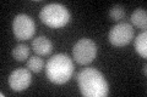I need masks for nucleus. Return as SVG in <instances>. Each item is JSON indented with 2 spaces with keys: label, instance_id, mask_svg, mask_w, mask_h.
I'll return each instance as SVG.
<instances>
[{
  "label": "nucleus",
  "instance_id": "nucleus-1",
  "mask_svg": "<svg viewBox=\"0 0 147 97\" xmlns=\"http://www.w3.org/2000/svg\"><path fill=\"white\" fill-rule=\"evenodd\" d=\"M77 84L82 96L105 97L109 94V85L104 75L96 68H85L77 75Z\"/></svg>",
  "mask_w": 147,
  "mask_h": 97
},
{
  "label": "nucleus",
  "instance_id": "nucleus-2",
  "mask_svg": "<svg viewBox=\"0 0 147 97\" xmlns=\"http://www.w3.org/2000/svg\"><path fill=\"white\" fill-rule=\"evenodd\" d=\"M74 74V62L65 53H57L45 64V75L57 85L65 84Z\"/></svg>",
  "mask_w": 147,
  "mask_h": 97
},
{
  "label": "nucleus",
  "instance_id": "nucleus-3",
  "mask_svg": "<svg viewBox=\"0 0 147 97\" xmlns=\"http://www.w3.org/2000/svg\"><path fill=\"white\" fill-rule=\"evenodd\" d=\"M39 18L50 28H61L70 22V11L63 4H48L39 12Z\"/></svg>",
  "mask_w": 147,
  "mask_h": 97
},
{
  "label": "nucleus",
  "instance_id": "nucleus-4",
  "mask_svg": "<svg viewBox=\"0 0 147 97\" xmlns=\"http://www.w3.org/2000/svg\"><path fill=\"white\" fill-rule=\"evenodd\" d=\"M72 56L74 59L81 66L88 64L93 62V59L97 56V45L93 40L88 38H82L74 45Z\"/></svg>",
  "mask_w": 147,
  "mask_h": 97
},
{
  "label": "nucleus",
  "instance_id": "nucleus-5",
  "mask_svg": "<svg viewBox=\"0 0 147 97\" xmlns=\"http://www.w3.org/2000/svg\"><path fill=\"white\" fill-rule=\"evenodd\" d=\"M134 33L135 30L130 23L120 22L109 30L108 34L109 43L113 46H117V48H124V46H126L132 41Z\"/></svg>",
  "mask_w": 147,
  "mask_h": 97
},
{
  "label": "nucleus",
  "instance_id": "nucleus-6",
  "mask_svg": "<svg viewBox=\"0 0 147 97\" xmlns=\"http://www.w3.org/2000/svg\"><path fill=\"white\" fill-rule=\"evenodd\" d=\"M12 32L17 40L32 39L36 33V23L28 15L18 13L12 21Z\"/></svg>",
  "mask_w": 147,
  "mask_h": 97
},
{
  "label": "nucleus",
  "instance_id": "nucleus-7",
  "mask_svg": "<svg viewBox=\"0 0 147 97\" xmlns=\"http://www.w3.org/2000/svg\"><path fill=\"white\" fill-rule=\"evenodd\" d=\"M31 82H32V74L31 71L27 68L15 69L9 77V85H10L11 90L17 92L28 89Z\"/></svg>",
  "mask_w": 147,
  "mask_h": 97
},
{
  "label": "nucleus",
  "instance_id": "nucleus-8",
  "mask_svg": "<svg viewBox=\"0 0 147 97\" xmlns=\"http://www.w3.org/2000/svg\"><path fill=\"white\" fill-rule=\"evenodd\" d=\"M32 48L38 56H48L53 51V43L47 36L40 35L32 40Z\"/></svg>",
  "mask_w": 147,
  "mask_h": 97
},
{
  "label": "nucleus",
  "instance_id": "nucleus-9",
  "mask_svg": "<svg viewBox=\"0 0 147 97\" xmlns=\"http://www.w3.org/2000/svg\"><path fill=\"white\" fill-rule=\"evenodd\" d=\"M131 23L140 29H146L147 27V12L145 9H136L131 15Z\"/></svg>",
  "mask_w": 147,
  "mask_h": 97
},
{
  "label": "nucleus",
  "instance_id": "nucleus-10",
  "mask_svg": "<svg viewBox=\"0 0 147 97\" xmlns=\"http://www.w3.org/2000/svg\"><path fill=\"white\" fill-rule=\"evenodd\" d=\"M134 48L136 50V52L141 57H144V58L147 57V33L146 32H142V33H140L135 38Z\"/></svg>",
  "mask_w": 147,
  "mask_h": 97
},
{
  "label": "nucleus",
  "instance_id": "nucleus-11",
  "mask_svg": "<svg viewBox=\"0 0 147 97\" xmlns=\"http://www.w3.org/2000/svg\"><path fill=\"white\" fill-rule=\"evenodd\" d=\"M12 56L16 61L24 62L30 56V48L26 44H18L12 50Z\"/></svg>",
  "mask_w": 147,
  "mask_h": 97
},
{
  "label": "nucleus",
  "instance_id": "nucleus-12",
  "mask_svg": "<svg viewBox=\"0 0 147 97\" xmlns=\"http://www.w3.org/2000/svg\"><path fill=\"white\" fill-rule=\"evenodd\" d=\"M26 67H27V69H30L31 72L39 73L44 67V62L39 56H32V57H30L28 59H27Z\"/></svg>",
  "mask_w": 147,
  "mask_h": 97
},
{
  "label": "nucleus",
  "instance_id": "nucleus-13",
  "mask_svg": "<svg viewBox=\"0 0 147 97\" xmlns=\"http://www.w3.org/2000/svg\"><path fill=\"white\" fill-rule=\"evenodd\" d=\"M109 17H110V20H113V21H121L124 17H125V9H124L123 6L120 5H114L110 7V10H109Z\"/></svg>",
  "mask_w": 147,
  "mask_h": 97
},
{
  "label": "nucleus",
  "instance_id": "nucleus-14",
  "mask_svg": "<svg viewBox=\"0 0 147 97\" xmlns=\"http://www.w3.org/2000/svg\"><path fill=\"white\" fill-rule=\"evenodd\" d=\"M142 71H144V73L146 74V66H144V68H142Z\"/></svg>",
  "mask_w": 147,
  "mask_h": 97
}]
</instances>
